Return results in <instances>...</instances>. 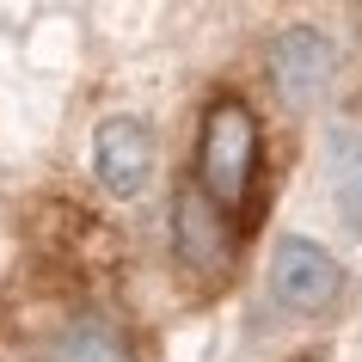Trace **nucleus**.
I'll return each mask as SVG.
<instances>
[{
	"mask_svg": "<svg viewBox=\"0 0 362 362\" xmlns=\"http://www.w3.org/2000/svg\"><path fill=\"white\" fill-rule=\"evenodd\" d=\"M258 185V117L246 98H215L197 135V191L221 215L246 209Z\"/></svg>",
	"mask_w": 362,
	"mask_h": 362,
	"instance_id": "1",
	"label": "nucleus"
},
{
	"mask_svg": "<svg viewBox=\"0 0 362 362\" xmlns=\"http://www.w3.org/2000/svg\"><path fill=\"white\" fill-rule=\"evenodd\" d=\"M56 362H129V350L105 332V325H74L68 338H62V350H56Z\"/></svg>",
	"mask_w": 362,
	"mask_h": 362,
	"instance_id": "7",
	"label": "nucleus"
},
{
	"mask_svg": "<svg viewBox=\"0 0 362 362\" xmlns=\"http://www.w3.org/2000/svg\"><path fill=\"white\" fill-rule=\"evenodd\" d=\"M325 191H332L338 228L350 240H362V129L356 123L325 129Z\"/></svg>",
	"mask_w": 362,
	"mask_h": 362,
	"instance_id": "6",
	"label": "nucleus"
},
{
	"mask_svg": "<svg viewBox=\"0 0 362 362\" xmlns=\"http://www.w3.org/2000/svg\"><path fill=\"white\" fill-rule=\"evenodd\" d=\"M93 172L111 197H141L153 178V129L141 117H105L93 129Z\"/></svg>",
	"mask_w": 362,
	"mask_h": 362,
	"instance_id": "4",
	"label": "nucleus"
},
{
	"mask_svg": "<svg viewBox=\"0 0 362 362\" xmlns=\"http://www.w3.org/2000/svg\"><path fill=\"white\" fill-rule=\"evenodd\" d=\"M270 295H276L288 313L320 320V313H332L338 295H344V264L320 246V240L283 233V240L270 246Z\"/></svg>",
	"mask_w": 362,
	"mask_h": 362,
	"instance_id": "2",
	"label": "nucleus"
},
{
	"mask_svg": "<svg viewBox=\"0 0 362 362\" xmlns=\"http://www.w3.org/2000/svg\"><path fill=\"white\" fill-rule=\"evenodd\" d=\"M332 74H338V49H332L325 31H313V25H283L270 37V80H276L283 105L313 111L332 93Z\"/></svg>",
	"mask_w": 362,
	"mask_h": 362,
	"instance_id": "3",
	"label": "nucleus"
},
{
	"mask_svg": "<svg viewBox=\"0 0 362 362\" xmlns=\"http://www.w3.org/2000/svg\"><path fill=\"white\" fill-rule=\"evenodd\" d=\"M172 252L191 270H221L228 264V215L215 209L197 185H185L178 203H172Z\"/></svg>",
	"mask_w": 362,
	"mask_h": 362,
	"instance_id": "5",
	"label": "nucleus"
}]
</instances>
